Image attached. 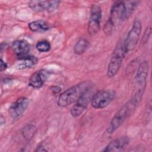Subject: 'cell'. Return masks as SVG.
<instances>
[{"instance_id":"1","label":"cell","mask_w":152,"mask_h":152,"mask_svg":"<svg viewBox=\"0 0 152 152\" xmlns=\"http://www.w3.org/2000/svg\"><path fill=\"white\" fill-rule=\"evenodd\" d=\"M149 69L148 61L142 62L138 66L133 80V90L129 102L135 107L141 101L147 85V78Z\"/></svg>"},{"instance_id":"2","label":"cell","mask_w":152,"mask_h":152,"mask_svg":"<svg viewBox=\"0 0 152 152\" xmlns=\"http://www.w3.org/2000/svg\"><path fill=\"white\" fill-rule=\"evenodd\" d=\"M90 86V84L87 81H82L72 86L59 96L57 101L58 105L60 107H66L75 103Z\"/></svg>"},{"instance_id":"3","label":"cell","mask_w":152,"mask_h":152,"mask_svg":"<svg viewBox=\"0 0 152 152\" xmlns=\"http://www.w3.org/2000/svg\"><path fill=\"white\" fill-rule=\"evenodd\" d=\"M125 55L123 48V42H119L112 53L107 66V75L109 77H113L118 74Z\"/></svg>"},{"instance_id":"4","label":"cell","mask_w":152,"mask_h":152,"mask_svg":"<svg viewBox=\"0 0 152 152\" xmlns=\"http://www.w3.org/2000/svg\"><path fill=\"white\" fill-rule=\"evenodd\" d=\"M135 108V107L129 102L124 104L111 119L106 129L107 133L111 134L118 129Z\"/></svg>"},{"instance_id":"5","label":"cell","mask_w":152,"mask_h":152,"mask_svg":"<svg viewBox=\"0 0 152 152\" xmlns=\"http://www.w3.org/2000/svg\"><path fill=\"white\" fill-rule=\"evenodd\" d=\"M141 21L139 20H135L123 42V48L126 54L133 50L136 47L141 36Z\"/></svg>"},{"instance_id":"6","label":"cell","mask_w":152,"mask_h":152,"mask_svg":"<svg viewBox=\"0 0 152 152\" xmlns=\"http://www.w3.org/2000/svg\"><path fill=\"white\" fill-rule=\"evenodd\" d=\"M116 92L113 90H102L94 94L91 99V106L97 109L107 107L115 98Z\"/></svg>"},{"instance_id":"7","label":"cell","mask_w":152,"mask_h":152,"mask_svg":"<svg viewBox=\"0 0 152 152\" xmlns=\"http://www.w3.org/2000/svg\"><path fill=\"white\" fill-rule=\"evenodd\" d=\"M93 95V89L91 86L84 92L71 108L70 113L72 117L78 118L83 113L91 102Z\"/></svg>"},{"instance_id":"8","label":"cell","mask_w":152,"mask_h":152,"mask_svg":"<svg viewBox=\"0 0 152 152\" xmlns=\"http://www.w3.org/2000/svg\"><path fill=\"white\" fill-rule=\"evenodd\" d=\"M102 16L101 7L97 4L93 5L90 10V14L87 27L88 33L90 35L96 34L100 30Z\"/></svg>"},{"instance_id":"9","label":"cell","mask_w":152,"mask_h":152,"mask_svg":"<svg viewBox=\"0 0 152 152\" xmlns=\"http://www.w3.org/2000/svg\"><path fill=\"white\" fill-rule=\"evenodd\" d=\"M29 105V100L27 97H21L13 102L8 110L10 116L13 119L20 118Z\"/></svg>"},{"instance_id":"10","label":"cell","mask_w":152,"mask_h":152,"mask_svg":"<svg viewBox=\"0 0 152 152\" xmlns=\"http://www.w3.org/2000/svg\"><path fill=\"white\" fill-rule=\"evenodd\" d=\"M60 3V1H31L28 5L35 12H52L58 8Z\"/></svg>"},{"instance_id":"11","label":"cell","mask_w":152,"mask_h":152,"mask_svg":"<svg viewBox=\"0 0 152 152\" xmlns=\"http://www.w3.org/2000/svg\"><path fill=\"white\" fill-rule=\"evenodd\" d=\"M128 17L125 2L124 1H117L114 3L110 9V18L115 24L117 21H124Z\"/></svg>"},{"instance_id":"12","label":"cell","mask_w":152,"mask_h":152,"mask_svg":"<svg viewBox=\"0 0 152 152\" xmlns=\"http://www.w3.org/2000/svg\"><path fill=\"white\" fill-rule=\"evenodd\" d=\"M50 74V72L47 70H39L31 75L28 80V85L33 88H39L48 79Z\"/></svg>"},{"instance_id":"13","label":"cell","mask_w":152,"mask_h":152,"mask_svg":"<svg viewBox=\"0 0 152 152\" xmlns=\"http://www.w3.org/2000/svg\"><path fill=\"white\" fill-rule=\"evenodd\" d=\"M130 142V139L127 136L120 137L110 141L102 150L103 151H118L125 148Z\"/></svg>"},{"instance_id":"14","label":"cell","mask_w":152,"mask_h":152,"mask_svg":"<svg viewBox=\"0 0 152 152\" xmlns=\"http://www.w3.org/2000/svg\"><path fill=\"white\" fill-rule=\"evenodd\" d=\"M12 49L14 53L19 59L27 55L30 50V46L27 41L23 39L16 40L12 43Z\"/></svg>"},{"instance_id":"15","label":"cell","mask_w":152,"mask_h":152,"mask_svg":"<svg viewBox=\"0 0 152 152\" xmlns=\"http://www.w3.org/2000/svg\"><path fill=\"white\" fill-rule=\"evenodd\" d=\"M20 62L17 64L16 68L18 69H23L33 67L38 62L37 58L34 56L27 55L23 58L19 59Z\"/></svg>"},{"instance_id":"16","label":"cell","mask_w":152,"mask_h":152,"mask_svg":"<svg viewBox=\"0 0 152 152\" xmlns=\"http://www.w3.org/2000/svg\"><path fill=\"white\" fill-rule=\"evenodd\" d=\"M28 26L29 29L33 32H43L47 31L49 28L48 23L42 20L31 21L28 24Z\"/></svg>"},{"instance_id":"17","label":"cell","mask_w":152,"mask_h":152,"mask_svg":"<svg viewBox=\"0 0 152 152\" xmlns=\"http://www.w3.org/2000/svg\"><path fill=\"white\" fill-rule=\"evenodd\" d=\"M89 45L90 43L86 39L80 38L74 47V52L77 55H82L87 50Z\"/></svg>"},{"instance_id":"18","label":"cell","mask_w":152,"mask_h":152,"mask_svg":"<svg viewBox=\"0 0 152 152\" xmlns=\"http://www.w3.org/2000/svg\"><path fill=\"white\" fill-rule=\"evenodd\" d=\"M37 132V128L33 124H27L25 125L21 130V133L23 137L26 140L32 139Z\"/></svg>"},{"instance_id":"19","label":"cell","mask_w":152,"mask_h":152,"mask_svg":"<svg viewBox=\"0 0 152 152\" xmlns=\"http://www.w3.org/2000/svg\"><path fill=\"white\" fill-rule=\"evenodd\" d=\"M36 48L37 50L40 52H47L50 50L51 46L50 43L46 40H42L39 41L36 45Z\"/></svg>"},{"instance_id":"20","label":"cell","mask_w":152,"mask_h":152,"mask_svg":"<svg viewBox=\"0 0 152 152\" xmlns=\"http://www.w3.org/2000/svg\"><path fill=\"white\" fill-rule=\"evenodd\" d=\"M115 25V24L110 18H108V20L106 21L104 26V28H103L104 33L106 34H111L113 30Z\"/></svg>"},{"instance_id":"21","label":"cell","mask_w":152,"mask_h":152,"mask_svg":"<svg viewBox=\"0 0 152 152\" xmlns=\"http://www.w3.org/2000/svg\"><path fill=\"white\" fill-rule=\"evenodd\" d=\"M150 34H151V27H148L145 29V30L143 34V36L142 38V42L143 43H146L147 42V41L150 37Z\"/></svg>"},{"instance_id":"22","label":"cell","mask_w":152,"mask_h":152,"mask_svg":"<svg viewBox=\"0 0 152 152\" xmlns=\"http://www.w3.org/2000/svg\"><path fill=\"white\" fill-rule=\"evenodd\" d=\"M7 68V64L5 62L3 61L2 59H1L0 60V71H3L5 70Z\"/></svg>"},{"instance_id":"23","label":"cell","mask_w":152,"mask_h":152,"mask_svg":"<svg viewBox=\"0 0 152 152\" xmlns=\"http://www.w3.org/2000/svg\"><path fill=\"white\" fill-rule=\"evenodd\" d=\"M51 90L53 94H58L61 91V88L58 86H55L51 87Z\"/></svg>"},{"instance_id":"24","label":"cell","mask_w":152,"mask_h":152,"mask_svg":"<svg viewBox=\"0 0 152 152\" xmlns=\"http://www.w3.org/2000/svg\"><path fill=\"white\" fill-rule=\"evenodd\" d=\"M47 151L48 150H46L45 148V147L43 145H40L39 147H37V149L35 150V151Z\"/></svg>"},{"instance_id":"25","label":"cell","mask_w":152,"mask_h":152,"mask_svg":"<svg viewBox=\"0 0 152 152\" xmlns=\"http://www.w3.org/2000/svg\"><path fill=\"white\" fill-rule=\"evenodd\" d=\"M3 121H5V119H4V118L3 117V116L1 115V125H2V124H5V122H3Z\"/></svg>"}]
</instances>
